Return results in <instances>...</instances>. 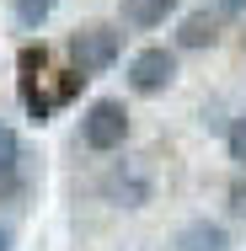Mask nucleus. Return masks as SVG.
<instances>
[{"instance_id":"nucleus-5","label":"nucleus","mask_w":246,"mask_h":251,"mask_svg":"<svg viewBox=\"0 0 246 251\" xmlns=\"http://www.w3.org/2000/svg\"><path fill=\"white\" fill-rule=\"evenodd\" d=\"M214 38H219V11H209V5L203 11H188L182 27H177V43L182 49H209Z\"/></svg>"},{"instance_id":"nucleus-15","label":"nucleus","mask_w":246,"mask_h":251,"mask_svg":"<svg viewBox=\"0 0 246 251\" xmlns=\"http://www.w3.org/2000/svg\"><path fill=\"white\" fill-rule=\"evenodd\" d=\"M0 251H11V230L5 225H0Z\"/></svg>"},{"instance_id":"nucleus-9","label":"nucleus","mask_w":246,"mask_h":251,"mask_svg":"<svg viewBox=\"0 0 246 251\" xmlns=\"http://www.w3.org/2000/svg\"><path fill=\"white\" fill-rule=\"evenodd\" d=\"M16 70H22V80H43V70H49V49H43V43H27V49L16 53Z\"/></svg>"},{"instance_id":"nucleus-13","label":"nucleus","mask_w":246,"mask_h":251,"mask_svg":"<svg viewBox=\"0 0 246 251\" xmlns=\"http://www.w3.org/2000/svg\"><path fill=\"white\" fill-rule=\"evenodd\" d=\"M230 208H236V214H246V182H236V187H230Z\"/></svg>"},{"instance_id":"nucleus-7","label":"nucleus","mask_w":246,"mask_h":251,"mask_svg":"<svg viewBox=\"0 0 246 251\" xmlns=\"http://www.w3.org/2000/svg\"><path fill=\"white\" fill-rule=\"evenodd\" d=\"M177 11V0H123V22L129 27H161Z\"/></svg>"},{"instance_id":"nucleus-1","label":"nucleus","mask_w":246,"mask_h":251,"mask_svg":"<svg viewBox=\"0 0 246 251\" xmlns=\"http://www.w3.org/2000/svg\"><path fill=\"white\" fill-rule=\"evenodd\" d=\"M118 53H123V32L107 27V22H91V27L70 32V70H81L86 80L102 75V70H112Z\"/></svg>"},{"instance_id":"nucleus-12","label":"nucleus","mask_w":246,"mask_h":251,"mask_svg":"<svg viewBox=\"0 0 246 251\" xmlns=\"http://www.w3.org/2000/svg\"><path fill=\"white\" fill-rule=\"evenodd\" d=\"M81 86H86V75H81V70H64L59 86H54V101H75V97H81Z\"/></svg>"},{"instance_id":"nucleus-2","label":"nucleus","mask_w":246,"mask_h":251,"mask_svg":"<svg viewBox=\"0 0 246 251\" xmlns=\"http://www.w3.org/2000/svg\"><path fill=\"white\" fill-rule=\"evenodd\" d=\"M81 139L91 145V150H118L123 139H129V107L118 97H102V101H91L86 107V118H81Z\"/></svg>"},{"instance_id":"nucleus-10","label":"nucleus","mask_w":246,"mask_h":251,"mask_svg":"<svg viewBox=\"0 0 246 251\" xmlns=\"http://www.w3.org/2000/svg\"><path fill=\"white\" fill-rule=\"evenodd\" d=\"M5 5L16 11V22H22V27H38V22L49 16L54 5H59V0H5Z\"/></svg>"},{"instance_id":"nucleus-3","label":"nucleus","mask_w":246,"mask_h":251,"mask_svg":"<svg viewBox=\"0 0 246 251\" xmlns=\"http://www.w3.org/2000/svg\"><path fill=\"white\" fill-rule=\"evenodd\" d=\"M150 193H155V182H150V166L145 160H112L107 171H102V198L107 203H123V208H145Z\"/></svg>"},{"instance_id":"nucleus-4","label":"nucleus","mask_w":246,"mask_h":251,"mask_svg":"<svg viewBox=\"0 0 246 251\" xmlns=\"http://www.w3.org/2000/svg\"><path fill=\"white\" fill-rule=\"evenodd\" d=\"M177 80V53L171 49H139L129 59V86L139 91V97H155V91H166Z\"/></svg>"},{"instance_id":"nucleus-8","label":"nucleus","mask_w":246,"mask_h":251,"mask_svg":"<svg viewBox=\"0 0 246 251\" xmlns=\"http://www.w3.org/2000/svg\"><path fill=\"white\" fill-rule=\"evenodd\" d=\"M182 251H230V235L219 230V225H209V219H198L182 230Z\"/></svg>"},{"instance_id":"nucleus-14","label":"nucleus","mask_w":246,"mask_h":251,"mask_svg":"<svg viewBox=\"0 0 246 251\" xmlns=\"http://www.w3.org/2000/svg\"><path fill=\"white\" fill-rule=\"evenodd\" d=\"M214 11H219V16H236V11H246V0H219Z\"/></svg>"},{"instance_id":"nucleus-11","label":"nucleus","mask_w":246,"mask_h":251,"mask_svg":"<svg viewBox=\"0 0 246 251\" xmlns=\"http://www.w3.org/2000/svg\"><path fill=\"white\" fill-rule=\"evenodd\" d=\"M225 150H230V160H236V166L246 171V112L236 118V123H230V134H225Z\"/></svg>"},{"instance_id":"nucleus-6","label":"nucleus","mask_w":246,"mask_h":251,"mask_svg":"<svg viewBox=\"0 0 246 251\" xmlns=\"http://www.w3.org/2000/svg\"><path fill=\"white\" fill-rule=\"evenodd\" d=\"M22 193V139L11 128H0V198Z\"/></svg>"}]
</instances>
